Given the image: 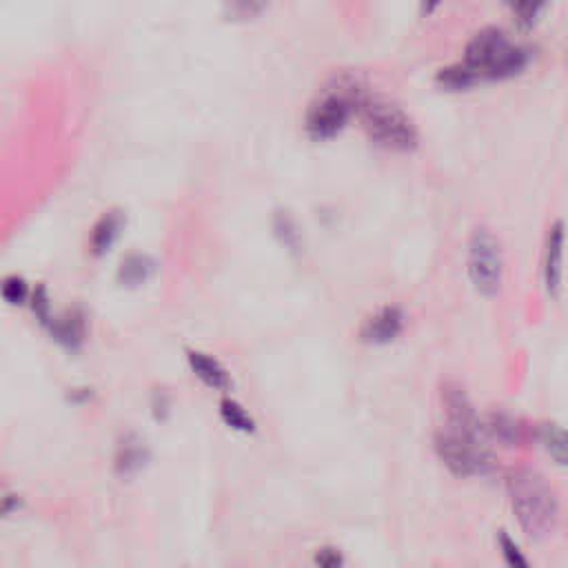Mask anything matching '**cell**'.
<instances>
[{
	"instance_id": "cell-16",
	"label": "cell",
	"mask_w": 568,
	"mask_h": 568,
	"mask_svg": "<svg viewBox=\"0 0 568 568\" xmlns=\"http://www.w3.org/2000/svg\"><path fill=\"white\" fill-rule=\"evenodd\" d=\"M539 442L544 444L546 453L555 459V464L564 466L566 464V437L559 424L546 422L539 426Z\"/></svg>"
},
{
	"instance_id": "cell-12",
	"label": "cell",
	"mask_w": 568,
	"mask_h": 568,
	"mask_svg": "<svg viewBox=\"0 0 568 568\" xmlns=\"http://www.w3.org/2000/svg\"><path fill=\"white\" fill-rule=\"evenodd\" d=\"M120 229H122V217L118 211H111V213H104L98 224L93 226V233H91V248L95 255H102L104 251L111 248V244L115 242V237L120 235Z\"/></svg>"
},
{
	"instance_id": "cell-8",
	"label": "cell",
	"mask_w": 568,
	"mask_h": 568,
	"mask_svg": "<svg viewBox=\"0 0 568 568\" xmlns=\"http://www.w3.org/2000/svg\"><path fill=\"white\" fill-rule=\"evenodd\" d=\"M404 311L399 306H382L368 315L359 328V339L373 346H384L397 339L404 331Z\"/></svg>"
},
{
	"instance_id": "cell-11",
	"label": "cell",
	"mask_w": 568,
	"mask_h": 568,
	"mask_svg": "<svg viewBox=\"0 0 568 568\" xmlns=\"http://www.w3.org/2000/svg\"><path fill=\"white\" fill-rule=\"evenodd\" d=\"M186 359H189V366L191 371L211 388H217V390H224L229 388V375L224 371V366L213 359L211 355L206 353H200V351H189L186 353Z\"/></svg>"
},
{
	"instance_id": "cell-20",
	"label": "cell",
	"mask_w": 568,
	"mask_h": 568,
	"mask_svg": "<svg viewBox=\"0 0 568 568\" xmlns=\"http://www.w3.org/2000/svg\"><path fill=\"white\" fill-rule=\"evenodd\" d=\"M142 459H144V453H142L140 446H135V444H124V446L120 448V453H118V468H120L122 473H131V470H135V468L142 466Z\"/></svg>"
},
{
	"instance_id": "cell-14",
	"label": "cell",
	"mask_w": 568,
	"mask_h": 568,
	"mask_svg": "<svg viewBox=\"0 0 568 568\" xmlns=\"http://www.w3.org/2000/svg\"><path fill=\"white\" fill-rule=\"evenodd\" d=\"M521 29H530L548 9L550 0H501Z\"/></svg>"
},
{
	"instance_id": "cell-10",
	"label": "cell",
	"mask_w": 568,
	"mask_h": 568,
	"mask_svg": "<svg viewBox=\"0 0 568 568\" xmlns=\"http://www.w3.org/2000/svg\"><path fill=\"white\" fill-rule=\"evenodd\" d=\"M486 439H495L501 446H519L524 442V426L508 413H490L484 422Z\"/></svg>"
},
{
	"instance_id": "cell-24",
	"label": "cell",
	"mask_w": 568,
	"mask_h": 568,
	"mask_svg": "<svg viewBox=\"0 0 568 568\" xmlns=\"http://www.w3.org/2000/svg\"><path fill=\"white\" fill-rule=\"evenodd\" d=\"M442 2H446V0H419V7H422V13L424 16H428V13H433Z\"/></svg>"
},
{
	"instance_id": "cell-13",
	"label": "cell",
	"mask_w": 568,
	"mask_h": 568,
	"mask_svg": "<svg viewBox=\"0 0 568 568\" xmlns=\"http://www.w3.org/2000/svg\"><path fill=\"white\" fill-rule=\"evenodd\" d=\"M273 0H222V16L229 22H251L260 18Z\"/></svg>"
},
{
	"instance_id": "cell-5",
	"label": "cell",
	"mask_w": 568,
	"mask_h": 568,
	"mask_svg": "<svg viewBox=\"0 0 568 568\" xmlns=\"http://www.w3.org/2000/svg\"><path fill=\"white\" fill-rule=\"evenodd\" d=\"M435 453L442 464L459 477L486 475L493 468V455L484 435L462 433L444 426L435 435Z\"/></svg>"
},
{
	"instance_id": "cell-18",
	"label": "cell",
	"mask_w": 568,
	"mask_h": 568,
	"mask_svg": "<svg viewBox=\"0 0 568 568\" xmlns=\"http://www.w3.org/2000/svg\"><path fill=\"white\" fill-rule=\"evenodd\" d=\"M55 335L60 342L69 344V346H78L84 339V324L82 317L78 315H69L64 320H60V324L55 326Z\"/></svg>"
},
{
	"instance_id": "cell-1",
	"label": "cell",
	"mask_w": 568,
	"mask_h": 568,
	"mask_svg": "<svg viewBox=\"0 0 568 568\" xmlns=\"http://www.w3.org/2000/svg\"><path fill=\"white\" fill-rule=\"evenodd\" d=\"M510 508L530 539H546L559 526V497L555 488L532 468L510 470L506 477Z\"/></svg>"
},
{
	"instance_id": "cell-7",
	"label": "cell",
	"mask_w": 568,
	"mask_h": 568,
	"mask_svg": "<svg viewBox=\"0 0 568 568\" xmlns=\"http://www.w3.org/2000/svg\"><path fill=\"white\" fill-rule=\"evenodd\" d=\"M442 408H444V417H446V428L486 437L484 424H481L473 402L468 399L466 390L459 384L446 382L442 386Z\"/></svg>"
},
{
	"instance_id": "cell-17",
	"label": "cell",
	"mask_w": 568,
	"mask_h": 568,
	"mask_svg": "<svg viewBox=\"0 0 568 568\" xmlns=\"http://www.w3.org/2000/svg\"><path fill=\"white\" fill-rule=\"evenodd\" d=\"M220 415H222V419H224L231 428H235V430H240V433H253V430H255L253 417H251L237 402H233V399H224V402L220 404Z\"/></svg>"
},
{
	"instance_id": "cell-4",
	"label": "cell",
	"mask_w": 568,
	"mask_h": 568,
	"mask_svg": "<svg viewBox=\"0 0 568 568\" xmlns=\"http://www.w3.org/2000/svg\"><path fill=\"white\" fill-rule=\"evenodd\" d=\"M364 129L368 138L388 151H413L417 146V126L408 118V113L397 106L395 102L382 98V95H364L359 111Z\"/></svg>"
},
{
	"instance_id": "cell-21",
	"label": "cell",
	"mask_w": 568,
	"mask_h": 568,
	"mask_svg": "<svg viewBox=\"0 0 568 568\" xmlns=\"http://www.w3.org/2000/svg\"><path fill=\"white\" fill-rule=\"evenodd\" d=\"M499 548H501V555H504L506 564H510L515 568H526L528 566V559L521 555L519 546L506 532H499Z\"/></svg>"
},
{
	"instance_id": "cell-3",
	"label": "cell",
	"mask_w": 568,
	"mask_h": 568,
	"mask_svg": "<svg viewBox=\"0 0 568 568\" xmlns=\"http://www.w3.org/2000/svg\"><path fill=\"white\" fill-rule=\"evenodd\" d=\"M366 91L353 78H335L308 106L304 129L311 140L324 142L335 138L359 111Z\"/></svg>"
},
{
	"instance_id": "cell-22",
	"label": "cell",
	"mask_w": 568,
	"mask_h": 568,
	"mask_svg": "<svg viewBox=\"0 0 568 568\" xmlns=\"http://www.w3.org/2000/svg\"><path fill=\"white\" fill-rule=\"evenodd\" d=\"M313 561H315L317 566H322V568H337V566L344 564V557H342V552H339L337 548H333V546H322V548L315 550Z\"/></svg>"
},
{
	"instance_id": "cell-6",
	"label": "cell",
	"mask_w": 568,
	"mask_h": 568,
	"mask_svg": "<svg viewBox=\"0 0 568 568\" xmlns=\"http://www.w3.org/2000/svg\"><path fill=\"white\" fill-rule=\"evenodd\" d=\"M468 277L475 291L484 297H493L501 288L504 255L499 240L484 226H477L468 240Z\"/></svg>"
},
{
	"instance_id": "cell-15",
	"label": "cell",
	"mask_w": 568,
	"mask_h": 568,
	"mask_svg": "<svg viewBox=\"0 0 568 568\" xmlns=\"http://www.w3.org/2000/svg\"><path fill=\"white\" fill-rule=\"evenodd\" d=\"M435 82L446 91H468L479 80L464 62H459V64H450V67L439 69L437 75H435Z\"/></svg>"
},
{
	"instance_id": "cell-2",
	"label": "cell",
	"mask_w": 568,
	"mask_h": 568,
	"mask_svg": "<svg viewBox=\"0 0 568 568\" xmlns=\"http://www.w3.org/2000/svg\"><path fill=\"white\" fill-rule=\"evenodd\" d=\"M464 64L484 80H508L528 67V51L515 44L501 29L486 27L466 44Z\"/></svg>"
},
{
	"instance_id": "cell-19",
	"label": "cell",
	"mask_w": 568,
	"mask_h": 568,
	"mask_svg": "<svg viewBox=\"0 0 568 568\" xmlns=\"http://www.w3.org/2000/svg\"><path fill=\"white\" fill-rule=\"evenodd\" d=\"M146 275H149V262H146L144 257L133 255V257H129V260L122 262V268H120L122 282H126V284H140V282L146 280Z\"/></svg>"
},
{
	"instance_id": "cell-9",
	"label": "cell",
	"mask_w": 568,
	"mask_h": 568,
	"mask_svg": "<svg viewBox=\"0 0 568 568\" xmlns=\"http://www.w3.org/2000/svg\"><path fill=\"white\" fill-rule=\"evenodd\" d=\"M564 224L555 222L548 229L546 246H544V284L550 297L561 295L564 280Z\"/></svg>"
},
{
	"instance_id": "cell-23",
	"label": "cell",
	"mask_w": 568,
	"mask_h": 568,
	"mask_svg": "<svg viewBox=\"0 0 568 568\" xmlns=\"http://www.w3.org/2000/svg\"><path fill=\"white\" fill-rule=\"evenodd\" d=\"M2 295L9 302H20L24 297V284L20 280H7L2 286Z\"/></svg>"
}]
</instances>
